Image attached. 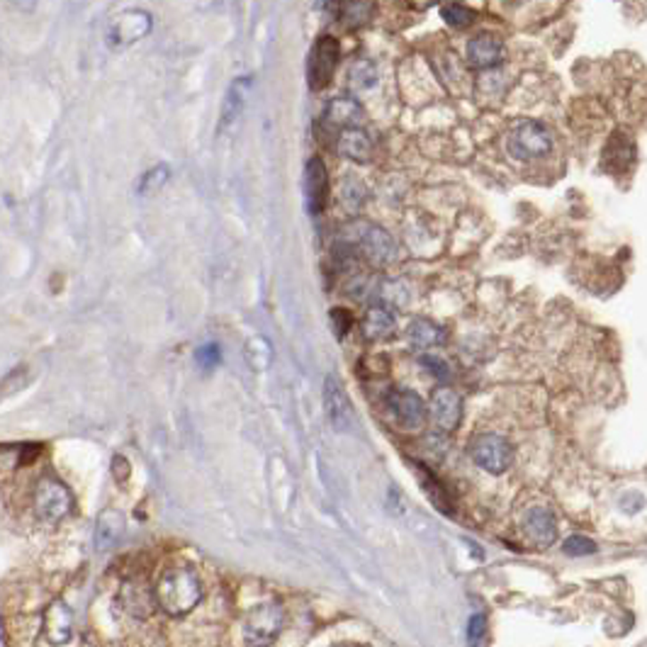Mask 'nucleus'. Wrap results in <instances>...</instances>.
I'll use <instances>...</instances> for the list:
<instances>
[{
  "instance_id": "bb28decb",
  "label": "nucleus",
  "mask_w": 647,
  "mask_h": 647,
  "mask_svg": "<svg viewBox=\"0 0 647 647\" xmlns=\"http://www.w3.org/2000/svg\"><path fill=\"white\" fill-rule=\"evenodd\" d=\"M168 178H171V171H168V166L164 164H158L154 166L151 171H146L144 175H142V181H139V195H151V192H158L161 188H164L166 182H168Z\"/></svg>"
},
{
  "instance_id": "f03ea898",
  "label": "nucleus",
  "mask_w": 647,
  "mask_h": 647,
  "mask_svg": "<svg viewBox=\"0 0 647 647\" xmlns=\"http://www.w3.org/2000/svg\"><path fill=\"white\" fill-rule=\"evenodd\" d=\"M506 149L514 158L519 161H533V158H543L553 151V134L546 125H540L536 119H526L516 127L511 129L509 139H506Z\"/></svg>"
},
{
  "instance_id": "423d86ee",
  "label": "nucleus",
  "mask_w": 647,
  "mask_h": 647,
  "mask_svg": "<svg viewBox=\"0 0 647 647\" xmlns=\"http://www.w3.org/2000/svg\"><path fill=\"white\" fill-rule=\"evenodd\" d=\"M35 509L39 519L61 521L71 511V489L54 474H44L36 484Z\"/></svg>"
},
{
  "instance_id": "c85d7f7f",
  "label": "nucleus",
  "mask_w": 647,
  "mask_h": 647,
  "mask_svg": "<svg viewBox=\"0 0 647 647\" xmlns=\"http://www.w3.org/2000/svg\"><path fill=\"white\" fill-rule=\"evenodd\" d=\"M562 550L565 555L570 557H584V555H594L596 553V543L586 536H570V538L562 543Z\"/></svg>"
},
{
  "instance_id": "9b49d317",
  "label": "nucleus",
  "mask_w": 647,
  "mask_h": 647,
  "mask_svg": "<svg viewBox=\"0 0 647 647\" xmlns=\"http://www.w3.org/2000/svg\"><path fill=\"white\" fill-rule=\"evenodd\" d=\"M324 409H327L328 424L336 431H348L351 419H353V409H351V401L344 390V384L338 383L334 375H328L327 383H324Z\"/></svg>"
},
{
  "instance_id": "7ed1b4c3",
  "label": "nucleus",
  "mask_w": 647,
  "mask_h": 647,
  "mask_svg": "<svg viewBox=\"0 0 647 647\" xmlns=\"http://www.w3.org/2000/svg\"><path fill=\"white\" fill-rule=\"evenodd\" d=\"M154 20L151 15L142 8H129L117 12L109 20L108 32H105V42L109 49H127V46L137 44L139 39H144L151 32Z\"/></svg>"
},
{
  "instance_id": "f8f14e48",
  "label": "nucleus",
  "mask_w": 647,
  "mask_h": 647,
  "mask_svg": "<svg viewBox=\"0 0 647 647\" xmlns=\"http://www.w3.org/2000/svg\"><path fill=\"white\" fill-rule=\"evenodd\" d=\"M285 613L278 603H263L258 606L254 611L248 613L247 620V633L248 638L254 643H261V640H273L278 635V630L283 628Z\"/></svg>"
},
{
  "instance_id": "7c9ffc66",
  "label": "nucleus",
  "mask_w": 647,
  "mask_h": 647,
  "mask_svg": "<svg viewBox=\"0 0 647 647\" xmlns=\"http://www.w3.org/2000/svg\"><path fill=\"white\" fill-rule=\"evenodd\" d=\"M419 365L424 368V370H429L433 377H438V380H443L446 383L448 377H450V368H448V363L443 360V358H436V356H421L419 358Z\"/></svg>"
},
{
  "instance_id": "c756f323",
  "label": "nucleus",
  "mask_w": 647,
  "mask_h": 647,
  "mask_svg": "<svg viewBox=\"0 0 647 647\" xmlns=\"http://www.w3.org/2000/svg\"><path fill=\"white\" fill-rule=\"evenodd\" d=\"M195 360H198V365H200L202 370H212V368H217L219 360H222V348H219L217 344H205V346L198 348Z\"/></svg>"
},
{
  "instance_id": "f3484780",
  "label": "nucleus",
  "mask_w": 647,
  "mask_h": 647,
  "mask_svg": "<svg viewBox=\"0 0 647 647\" xmlns=\"http://www.w3.org/2000/svg\"><path fill=\"white\" fill-rule=\"evenodd\" d=\"M360 328H363V336L368 341H383V338L392 336L394 328H397V317L390 307L384 304H375L370 310L365 311L363 321H360Z\"/></svg>"
},
{
  "instance_id": "aec40b11",
  "label": "nucleus",
  "mask_w": 647,
  "mask_h": 647,
  "mask_svg": "<svg viewBox=\"0 0 647 647\" xmlns=\"http://www.w3.org/2000/svg\"><path fill=\"white\" fill-rule=\"evenodd\" d=\"M248 91H251V78H237V81L229 85L227 98L222 105V119H219V129L231 127L241 115V109L247 105Z\"/></svg>"
},
{
  "instance_id": "6ab92c4d",
  "label": "nucleus",
  "mask_w": 647,
  "mask_h": 647,
  "mask_svg": "<svg viewBox=\"0 0 647 647\" xmlns=\"http://www.w3.org/2000/svg\"><path fill=\"white\" fill-rule=\"evenodd\" d=\"M125 533V519L122 514L115 509L102 511L98 516V523H95V550L101 553H108L112 547L117 546V540L122 538Z\"/></svg>"
},
{
  "instance_id": "0eeeda50",
  "label": "nucleus",
  "mask_w": 647,
  "mask_h": 647,
  "mask_svg": "<svg viewBox=\"0 0 647 647\" xmlns=\"http://www.w3.org/2000/svg\"><path fill=\"white\" fill-rule=\"evenodd\" d=\"M521 529L526 538L538 547H550L557 540V519L547 506H529L521 516Z\"/></svg>"
},
{
  "instance_id": "ddd939ff",
  "label": "nucleus",
  "mask_w": 647,
  "mask_h": 647,
  "mask_svg": "<svg viewBox=\"0 0 647 647\" xmlns=\"http://www.w3.org/2000/svg\"><path fill=\"white\" fill-rule=\"evenodd\" d=\"M358 247L373 265L392 263L397 255V244L383 227H365L363 234L358 237Z\"/></svg>"
},
{
  "instance_id": "4be33fe9",
  "label": "nucleus",
  "mask_w": 647,
  "mask_h": 647,
  "mask_svg": "<svg viewBox=\"0 0 647 647\" xmlns=\"http://www.w3.org/2000/svg\"><path fill=\"white\" fill-rule=\"evenodd\" d=\"M375 15L373 0H338L336 18L346 28H363Z\"/></svg>"
},
{
  "instance_id": "5701e85b",
  "label": "nucleus",
  "mask_w": 647,
  "mask_h": 647,
  "mask_svg": "<svg viewBox=\"0 0 647 647\" xmlns=\"http://www.w3.org/2000/svg\"><path fill=\"white\" fill-rule=\"evenodd\" d=\"M419 482L421 487L426 489V497L431 499V504L436 506L438 511H443V514H453V504H450V497H448V492L438 484V480L431 474L429 467H419Z\"/></svg>"
},
{
  "instance_id": "4468645a",
  "label": "nucleus",
  "mask_w": 647,
  "mask_h": 647,
  "mask_svg": "<svg viewBox=\"0 0 647 647\" xmlns=\"http://www.w3.org/2000/svg\"><path fill=\"white\" fill-rule=\"evenodd\" d=\"M504 59V44L502 39L492 32H482L470 39L467 44V61L474 69H482V71H489V69H497L502 64Z\"/></svg>"
},
{
  "instance_id": "2eb2a0df",
  "label": "nucleus",
  "mask_w": 647,
  "mask_h": 647,
  "mask_svg": "<svg viewBox=\"0 0 647 647\" xmlns=\"http://www.w3.org/2000/svg\"><path fill=\"white\" fill-rule=\"evenodd\" d=\"M338 154L348 158V161H356V164H365L370 154H373V142L368 137V132L360 127H348L338 132L336 139Z\"/></svg>"
},
{
  "instance_id": "dca6fc26",
  "label": "nucleus",
  "mask_w": 647,
  "mask_h": 647,
  "mask_svg": "<svg viewBox=\"0 0 647 647\" xmlns=\"http://www.w3.org/2000/svg\"><path fill=\"white\" fill-rule=\"evenodd\" d=\"M360 119H363V105L353 98H334L324 112V122L334 129L358 127Z\"/></svg>"
},
{
  "instance_id": "f257e3e1",
  "label": "nucleus",
  "mask_w": 647,
  "mask_h": 647,
  "mask_svg": "<svg viewBox=\"0 0 647 647\" xmlns=\"http://www.w3.org/2000/svg\"><path fill=\"white\" fill-rule=\"evenodd\" d=\"M154 596L168 616H185L202 599L200 577L190 567H171L156 582Z\"/></svg>"
},
{
  "instance_id": "473e14b6",
  "label": "nucleus",
  "mask_w": 647,
  "mask_h": 647,
  "mask_svg": "<svg viewBox=\"0 0 647 647\" xmlns=\"http://www.w3.org/2000/svg\"><path fill=\"white\" fill-rule=\"evenodd\" d=\"M484 633H487V620H484L482 613H474L473 619L467 620V640L470 643H482Z\"/></svg>"
},
{
  "instance_id": "39448f33",
  "label": "nucleus",
  "mask_w": 647,
  "mask_h": 647,
  "mask_svg": "<svg viewBox=\"0 0 647 647\" xmlns=\"http://www.w3.org/2000/svg\"><path fill=\"white\" fill-rule=\"evenodd\" d=\"M470 456H473L474 465L482 467L484 473L502 474L514 463V448H511V443L504 436L482 433V436H477L473 441Z\"/></svg>"
},
{
  "instance_id": "f704fd0d",
  "label": "nucleus",
  "mask_w": 647,
  "mask_h": 647,
  "mask_svg": "<svg viewBox=\"0 0 647 647\" xmlns=\"http://www.w3.org/2000/svg\"><path fill=\"white\" fill-rule=\"evenodd\" d=\"M417 3H421V5H429L431 0H417Z\"/></svg>"
},
{
  "instance_id": "72a5a7b5",
  "label": "nucleus",
  "mask_w": 647,
  "mask_h": 647,
  "mask_svg": "<svg viewBox=\"0 0 647 647\" xmlns=\"http://www.w3.org/2000/svg\"><path fill=\"white\" fill-rule=\"evenodd\" d=\"M35 3L36 0H12V5L18 10H22V12H29V10L35 8Z\"/></svg>"
},
{
  "instance_id": "412c9836",
  "label": "nucleus",
  "mask_w": 647,
  "mask_h": 647,
  "mask_svg": "<svg viewBox=\"0 0 647 647\" xmlns=\"http://www.w3.org/2000/svg\"><path fill=\"white\" fill-rule=\"evenodd\" d=\"M407 338H409V344L414 348L429 351V348L446 341V331L429 319H414L409 324V328H407Z\"/></svg>"
},
{
  "instance_id": "a211bd4d",
  "label": "nucleus",
  "mask_w": 647,
  "mask_h": 647,
  "mask_svg": "<svg viewBox=\"0 0 647 647\" xmlns=\"http://www.w3.org/2000/svg\"><path fill=\"white\" fill-rule=\"evenodd\" d=\"M44 633L46 638L61 645L71 638L73 633V613L64 602H54L44 613Z\"/></svg>"
},
{
  "instance_id": "1a4fd4ad",
  "label": "nucleus",
  "mask_w": 647,
  "mask_h": 647,
  "mask_svg": "<svg viewBox=\"0 0 647 647\" xmlns=\"http://www.w3.org/2000/svg\"><path fill=\"white\" fill-rule=\"evenodd\" d=\"M304 200L310 214H321L328 200V171L319 156L307 161L304 168Z\"/></svg>"
},
{
  "instance_id": "9d476101",
  "label": "nucleus",
  "mask_w": 647,
  "mask_h": 647,
  "mask_svg": "<svg viewBox=\"0 0 647 647\" xmlns=\"http://www.w3.org/2000/svg\"><path fill=\"white\" fill-rule=\"evenodd\" d=\"M431 419L436 424L438 429L446 431H456L460 426V419H463V400L456 390L450 387H441L433 392L431 397Z\"/></svg>"
},
{
  "instance_id": "393cba45",
  "label": "nucleus",
  "mask_w": 647,
  "mask_h": 647,
  "mask_svg": "<svg viewBox=\"0 0 647 647\" xmlns=\"http://www.w3.org/2000/svg\"><path fill=\"white\" fill-rule=\"evenodd\" d=\"M348 83H351V88L353 91H370L377 85V69H375L373 61H368V59H360L356 64L351 66V71H348Z\"/></svg>"
},
{
  "instance_id": "20e7f679",
  "label": "nucleus",
  "mask_w": 647,
  "mask_h": 647,
  "mask_svg": "<svg viewBox=\"0 0 647 647\" xmlns=\"http://www.w3.org/2000/svg\"><path fill=\"white\" fill-rule=\"evenodd\" d=\"M338 59H341V44L336 36L324 35L314 42L310 56H307V83L311 91L327 88L336 73Z\"/></svg>"
},
{
  "instance_id": "6e6552de",
  "label": "nucleus",
  "mask_w": 647,
  "mask_h": 647,
  "mask_svg": "<svg viewBox=\"0 0 647 647\" xmlns=\"http://www.w3.org/2000/svg\"><path fill=\"white\" fill-rule=\"evenodd\" d=\"M387 407H390L392 419L407 431L419 429L424 419H426L424 400L417 392H411V390H392L387 394Z\"/></svg>"
},
{
  "instance_id": "a878e982",
  "label": "nucleus",
  "mask_w": 647,
  "mask_h": 647,
  "mask_svg": "<svg viewBox=\"0 0 647 647\" xmlns=\"http://www.w3.org/2000/svg\"><path fill=\"white\" fill-rule=\"evenodd\" d=\"M441 15H443V20H446L450 28H467V25H473L474 18H477V12H474L473 8H467V5H460L457 0H453V3L443 5Z\"/></svg>"
},
{
  "instance_id": "b1692460",
  "label": "nucleus",
  "mask_w": 647,
  "mask_h": 647,
  "mask_svg": "<svg viewBox=\"0 0 647 647\" xmlns=\"http://www.w3.org/2000/svg\"><path fill=\"white\" fill-rule=\"evenodd\" d=\"M365 185L360 178L356 175H346L344 181H341V190H338V198H341V205L351 212H358L363 207L365 202Z\"/></svg>"
},
{
  "instance_id": "cd10ccee",
  "label": "nucleus",
  "mask_w": 647,
  "mask_h": 647,
  "mask_svg": "<svg viewBox=\"0 0 647 647\" xmlns=\"http://www.w3.org/2000/svg\"><path fill=\"white\" fill-rule=\"evenodd\" d=\"M247 358H248V365H254L255 370H263L265 365L271 363L273 351H271V346L265 344V338H248Z\"/></svg>"
},
{
  "instance_id": "2f4dec72",
  "label": "nucleus",
  "mask_w": 647,
  "mask_h": 647,
  "mask_svg": "<svg viewBox=\"0 0 647 647\" xmlns=\"http://www.w3.org/2000/svg\"><path fill=\"white\" fill-rule=\"evenodd\" d=\"M328 319H331V327H334V334H336L338 338H344L351 331V327H353V317H351V311L348 310H341V307H336V310H331V314H328Z\"/></svg>"
}]
</instances>
